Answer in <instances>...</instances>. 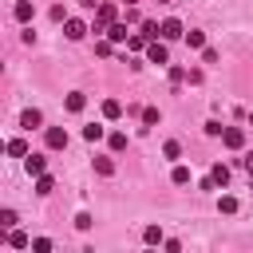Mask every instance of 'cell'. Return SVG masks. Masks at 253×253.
Wrapping results in <instances>:
<instances>
[{"mask_svg":"<svg viewBox=\"0 0 253 253\" xmlns=\"http://www.w3.org/2000/svg\"><path fill=\"white\" fill-rule=\"evenodd\" d=\"M115 20H119V8H115V4H99V8H95V32H107Z\"/></svg>","mask_w":253,"mask_h":253,"instance_id":"cell-1","label":"cell"},{"mask_svg":"<svg viewBox=\"0 0 253 253\" xmlns=\"http://www.w3.org/2000/svg\"><path fill=\"white\" fill-rule=\"evenodd\" d=\"M146 59H150V63H158V67H166V63H170L166 43H162V40H150V43H146Z\"/></svg>","mask_w":253,"mask_h":253,"instance_id":"cell-2","label":"cell"},{"mask_svg":"<svg viewBox=\"0 0 253 253\" xmlns=\"http://www.w3.org/2000/svg\"><path fill=\"white\" fill-rule=\"evenodd\" d=\"M43 142H47V150H63L67 146V130L63 126H47L43 130Z\"/></svg>","mask_w":253,"mask_h":253,"instance_id":"cell-3","label":"cell"},{"mask_svg":"<svg viewBox=\"0 0 253 253\" xmlns=\"http://www.w3.org/2000/svg\"><path fill=\"white\" fill-rule=\"evenodd\" d=\"M221 142H225L229 150H241V146H245V130H241V126H225V130H221Z\"/></svg>","mask_w":253,"mask_h":253,"instance_id":"cell-4","label":"cell"},{"mask_svg":"<svg viewBox=\"0 0 253 253\" xmlns=\"http://www.w3.org/2000/svg\"><path fill=\"white\" fill-rule=\"evenodd\" d=\"M63 36H67V40H83V36H87V24L67 16V20H63Z\"/></svg>","mask_w":253,"mask_h":253,"instance_id":"cell-5","label":"cell"},{"mask_svg":"<svg viewBox=\"0 0 253 253\" xmlns=\"http://www.w3.org/2000/svg\"><path fill=\"white\" fill-rule=\"evenodd\" d=\"M24 166H28V174H32V178L47 174V158H43V154H28V158H24Z\"/></svg>","mask_w":253,"mask_h":253,"instance_id":"cell-6","label":"cell"},{"mask_svg":"<svg viewBox=\"0 0 253 253\" xmlns=\"http://www.w3.org/2000/svg\"><path fill=\"white\" fill-rule=\"evenodd\" d=\"M107 40H111V43H126V40H130V32H126V24H119V20H115V24L107 28Z\"/></svg>","mask_w":253,"mask_h":253,"instance_id":"cell-7","label":"cell"},{"mask_svg":"<svg viewBox=\"0 0 253 253\" xmlns=\"http://www.w3.org/2000/svg\"><path fill=\"white\" fill-rule=\"evenodd\" d=\"M32 12H36V8H32V0H16V8H12V16H16L20 24H28V20H32Z\"/></svg>","mask_w":253,"mask_h":253,"instance_id":"cell-8","label":"cell"},{"mask_svg":"<svg viewBox=\"0 0 253 253\" xmlns=\"http://www.w3.org/2000/svg\"><path fill=\"white\" fill-rule=\"evenodd\" d=\"M178 36H182V20H174V16L162 20V40H178Z\"/></svg>","mask_w":253,"mask_h":253,"instance_id":"cell-9","label":"cell"},{"mask_svg":"<svg viewBox=\"0 0 253 253\" xmlns=\"http://www.w3.org/2000/svg\"><path fill=\"white\" fill-rule=\"evenodd\" d=\"M4 150H8V154H12V158H28V154H32V150H28V142H24V138H8V146H4Z\"/></svg>","mask_w":253,"mask_h":253,"instance_id":"cell-10","label":"cell"},{"mask_svg":"<svg viewBox=\"0 0 253 253\" xmlns=\"http://www.w3.org/2000/svg\"><path fill=\"white\" fill-rule=\"evenodd\" d=\"M8 245H12V249H28V245H32V237H28L24 229H8Z\"/></svg>","mask_w":253,"mask_h":253,"instance_id":"cell-11","label":"cell"},{"mask_svg":"<svg viewBox=\"0 0 253 253\" xmlns=\"http://www.w3.org/2000/svg\"><path fill=\"white\" fill-rule=\"evenodd\" d=\"M83 107H87V95H83V91H71V95H67V111H71V115H79Z\"/></svg>","mask_w":253,"mask_h":253,"instance_id":"cell-12","label":"cell"},{"mask_svg":"<svg viewBox=\"0 0 253 253\" xmlns=\"http://www.w3.org/2000/svg\"><path fill=\"white\" fill-rule=\"evenodd\" d=\"M40 123H43V115H40V111H24V115H20V126H24V130H36Z\"/></svg>","mask_w":253,"mask_h":253,"instance_id":"cell-13","label":"cell"},{"mask_svg":"<svg viewBox=\"0 0 253 253\" xmlns=\"http://www.w3.org/2000/svg\"><path fill=\"white\" fill-rule=\"evenodd\" d=\"M142 241H146V245H166V237H162L158 225H146V229H142Z\"/></svg>","mask_w":253,"mask_h":253,"instance_id":"cell-14","label":"cell"},{"mask_svg":"<svg viewBox=\"0 0 253 253\" xmlns=\"http://www.w3.org/2000/svg\"><path fill=\"white\" fill-rule=\"evenodd\" d=\"M142 36L146 40H162V24L158 20H142Z\"/></svg>","mask_w":253,"mask_h":253,"instance_id":"cell-15","label":"cell"},{"mask_svg":"<svg viewBox=\"0 0 253 253\" xmlns=\"http://www.w3.org/2000/svg\"><path fill=\"white\" fill-rule=\"evenodd\" d=\"M190 178H194V174H190V166H174V174H170V182H174V186H190Z\"/></svg>","mask_w":253,"mask_h":253,"instance_id":"cell-16","label":"cell"},{"mask_svg":"<svg viewBox=\"0 0 253 253\" xmlns=\"http://www.w3.org/2000/svg\"><path fill=\"white\" fill-rule=\"evenodd\" d=\"M103 115H107V119H119V115H123V103H119V99H103Z\"/></svg>","mask_w":253,"mask_h":253,"instance_id":"cell-17","label":"cell"},{"mask_svg":"<svg viewBox=\"0 0 253 253\" xmlns=\"http://www.w3.org/2000/svg\"><path fill=\"white\" fill-rule=\"evenodd\" d=\"M51 190H55V178L51 174H40L36 178V194H51Z\"/></svg>","mask_w":253,"mask_h":253,"instance_id":"cell-18","label":"cell"},{"mask_svg":"<svg viewBox=\"0 0 253 253\" xmlns=\"http://www.w3.org/2000/svg\"><path fill=\"white\" fill-rule=\"evenodd\" d=\"M186 47L202 51V47H206V36H202V32H186Z\"/></svg>","mask_w":253,"mask_h":253,"instance_id":"cell-19","label":"cell"},{"mask_svg":"<svg viewBox=\"0 0 253 253\" xmlns=\"http://www.w3.org/2000/svg\"><path fill=\"white\" fill-rule=\"evenodd\" d=\"M95 174L111 178V174H115V162H111V158H95Z\"/></svg>","mask_w":253,"mask_h":253,"instance_id":"cell-20","label":"cell"},{"mask_svg":"<svg viewBox=\"0 0 253 253\" xmlns=\"http://www.w3.org/2000/svg\"><path fill=\"white\" fill-rule=\"evenodd\" d=\"M210 174H213V182H217V186H225V182H229V166H225V162H217Z\"/></svg>","mask_w":253,"mask_h":253,"instance_id":"cell-21","label":"cell"},{"mask_svg":"<svg viewBox=\"0 0 253 253\" xmlns=\"http://www.w3.org/2000/svg\"><path fill=\"white\" fill-rule=\"evenodd\" d=\"M83 138H87V142H99V138H103V126H99V123L83 126Z\"/></svg>","mask_w":253,"mask_h":253,"instance_id":"cell-22","label":"cell"},{"mask_svg":"<svg viewBox=\"0 0 253 253\" xmlns=\"http://www.w3.org/2000/svg\"><path fill=\"white\" fill-rule=\"evenodd\" d=\"M162 154H166V158H182V142H178V138H170V142L162 146Z\"/></svg>","mask_w":253,"mask_h":253,"instance_id":"cell-23","label":"cell"},{"mask_svg":"<svg viewBox=\"0 0 253 253\" xmlns=\"http://www.w3.org/2000/svg\"><path fill=\"white\" fill-rule=\"evenodd\" d=\"M0 229H4V233L16 229V213H12V210H0Z\"/></svg>","mask_w":253,"mask_h":253,"instance_id":"cell-24","label":"cell"},{"mask_svg":"<svg viewBox=\"0 0 253 253\" xmlns=\"http://www.w3.org/2000/svg\"><path fill=\"white\" fill-rule=\"evenodd\" d=\"M146 43H150V40H146V36H142V32H138V36H130V40H126V47H130V51H142V47H146Z\"/></svg>","mask_w":253,"mask_h":253,"instance_id":"cell-25","label":"cell"},{"mask_svg":"<svg viewBox=\"0 0 253 253\" xmlns=\"http://www.w3.org/2000/svg\"><path fill=\"white\" fill-rule=\"evenodd\" d=\"M111 150H126V134H123V130L111 134Z\"/></svg>","mask_w":253,"mask_h":253,"instance_id":"cell-26","label":"cell"},{"mask_svg":"<svg viewBox=\"0 0 253 253\" xmlns=\"http://www.w3.org/2000/svg\"><path fill=\"white\" fill-rule=\"evenodd\" d=\"M217 206H221V213H233V210H237V198H229V194H221V202H217Z\"/></svg>","mask_w":253,"mask_h":253,"instance_id":"cell-27","label":"cell"},{"mask_svg":"<svg viewBox=\"0 0 253 253\" xmlns=\"http://www.w3.org/2000/svg\"><path fill=\"white\" fill-rule=\"evenodd\" d=\"M142 123H146V126H154V123H158V111H154V107H146V111H142Z\"/></svg>","mask_w":253,"mask_h":253,"instance_id":"cell-28","label":"cell"},{"mask_svg":"<svg viewBox=\"0 0 253 253\" xmlns=\"http://www.w3.org/2000/svg\"><path fill=\"white\" fill-rule=\"evenodd\" d=\"M32 249H36V253H47V249H51V241H47V237H36V241H32Z\"/></svg>","mask_w":253,"mask_h":253,"instance_id":"cell-29","label":"cell"},{"mask_svg":"<svg viewBox=\"0 0 253 253\" xmlns=\"http://www.w3.org/2000/svg\"><path fill=\"white\" fill-rule=\"evenodd\" d=\"M75 225L79 229H91V213H75Z\"/></svg>","mask_w":253,"mask_h":253,"instance_id":"cell-30","label":"cell"},{"mask_svg":"<svg viewBox=\"0 0 253 253\" xmlns=\"http://www.w3.org/2000/svg\"><path fill=\"white\" fill-rule=\"evenodd\" d=\"M241 166H245V174L253 178V154H245V158H241Z\"/></svg>","mask_w":253,"mask_h":253,"instance_id":"cell-31","label":"cell"},{"mask_svg":"<svg viewBox=\"0 0 253 253\" xmlns=\"http://www.w3.org/2000/svg\"><path fill=\"white\" fill-rule=\"evenodd\" d=\"M79 4H83V8H99V0H79Z\"/></svg>","mask_w":253,"mask_h":253,"instance_id":"cell-32","label":"cell"},{"mask_svg":"<svg viewBox=\"0 0 253 253\" xmlns=\"http://www.w3.org/2000/svg\"><path fill=\"white\" fill-rule=\"evenodd\" d=\"M158 4H174V0H158Z\"/></svg>","mask_w":253,"mask_h":253,"instance_id":"cell-33","label":"cell"},{"mask_svg":"<svg viewBox=\"0 0 253 253\" xmlns=\"http://www.w3.org/2000/svg\"><path fill=\"white\" fill-rule=\"evenodd\" d=\"M249 126H253V115H249Z\"/></svg>","mask_w":253,"mask_h":253,"instance_id":"cell-34","label":"cell"},{"mask_svg":"<svg viewBox=\"0 0 253 253\" xmlns=\"http://www.w3.org/2000/svg\"><path fill=\"white\" fill-rule=\"evenodd\" d=\"M126 4H134V0H126Z\"/></svg>","mask_w":253,"mask_h":253,"instance_id":"cell-35","label":"cell"}]
</instances>
